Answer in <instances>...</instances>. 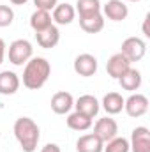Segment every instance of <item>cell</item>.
Returning <instances> with one entry per match:
<instances>
[{
	"label": "cell",
	"instance_id": "cell-2",
	"mask_svg": "<svg viewBox=\"0 0 150 152\" xmlns=\"http://www.w3.org/2000/svg\"><path fill=\"white\" fill-rule=\"evenodd\" d=\"M51 75V64L44 57H32L23 69V85L28 90H39L44 87Z\"/></svg>",
	"mask_w": 150,
	"mask_h": 152
},
{
	"label": "cell",
	"instance_id": "cell-14",
	"mask_svg": "<svg viewBox=\"0 0 150 152\" xmlns=\"http://www.w3.org/2000/svg\"><path fill=\"white\" fill-rule=\"evenodd\" d=\"M21 81L20 76L14 71H2L0 73V94L2 96H12L18 92Z\"/></svg>",
	"mask_w": 150,
	"mask_h": 152
},
{
	"label": "cell",
	"instance_id": "cell-6",
	"mask_svg": "<svg viewBox=\"0 0 150 152\" xmlns=\"http://www.w3.org/2000/svg\"><path fill=\"white\" fill-rule=\"evenodd\" d=\"M94 134H95L103 143L113 140L115 136H118V124H117V120L111 118V117H103V118H99V120L94 124Z\"/></svg>",
	"mask_w": 150,
	"mask_h": 152
},
{
	"label": "cell",
	"instance_id": "cell-27",
	"mask_svg": "<svg viewBox=\"0 0 150 152\" xmlns=\"http://www.w3.org/2000/svg\"><path fill=\"white\" fill-rule=\"evenodd\" d=\"M149 21H150V16L147 14L145 20H143V36L145 37H150V30H149Z\"/></svg>",
	"mask_w": 150,
	"mask_h": 152
},
{
	"label": "cell",
	"instance_id": "cell-30",
	"mask_svg": "<svg viewBox=\"0 0 150 152\" xmlns=\"http://www.w3.org/2000/svg\"><path fill=\"white\" fill-rule=\"evenodd\" d=\"M129 2H140V0H129Z\"/></svg>",
	"mask_w": 150,
	"mask_h": 152
},
{
	"label": "cell",
	"instance_id": "cell-5",
	"mask_svg": "<svg viewBox=\"0 0 150 152\" xmlns=\"http://www.w3.org/2000/svg\"><path fill=\"white\" fill-rule=\"evenodd\" d=\"M124 110L125 113L133 118H138V117H143V115L149 112V97L143 96V94H131L125 101H124Z\"/></svg>",
	"mask_w": 150,
	"mask_h": 152
},
{
	"label": "cell",
	"instance_id": "cell-23",
	"mask_svg": "<svg viewBox=\"0 0 150 152\" xmlns=\"http://www.w3.org/2000/svg\"><path fill=\"white\" fill-rule=\"evenodd\" d=\"M103 152H129V140L124 136H115L113 140L104 143Z\"/></svg>",
	"mask_w": 150,
	"mask_h": 152
},
{
	"label": "cell",
	"instance_id": "cell-3",
	"mask_svg": "<svg viewBox=\"0 0 150 152\" xmlns=\"http://www.w3.org/2000/svg\"><path fill=\"white\" fill-rule=\"evenodd\" d=\"M34 55L32 42L27 39H16L9 44V62L12 66H25Z\"/></svg>",
	"mask_w": 150,
	"mask_h": 152
},
{
	"label": "cell",
	"instance_id": "cell-21",
	"mask_svg": "<svg viewBox=\"0 0 150 152\" xmlns=\"http://www.w3.org/2000/svg\"><path fill=\"white\" fill-rule=\"evenodd\" d=\"M67 126L73 131H87V129L92 127V118L79 113V112H73L67 117Z\"/></svg>",
	"mask_w": 150,
	"mask_h": 152
},
{
	"label": "cell",
	"instance_id": "cell-29",
	"mask_svg": "<svg viewBox=\"0 0 150 152\" xmlns=\"http://www.w3.org/2000/svg\"><path fill=\"white\" fill-rule=\"evenodd\" d=\"M11 4H14V5H25L28 0H9Z\"/></svg>",
	"mask_w": 150,
	"mask_h": 152
},
{
	"label": "cell",
	"instance_id": "cell-20",
	"mask_svg": "<svg viewBox=\"0 0 150 152\" xmlns=\"http://www.w3.org/2000/svg\"><path fill=\"white\" fill-rule=\"evenodd\" d=\"M53 25V18H51V12L48 11H41V9H36L30 16V27L32 30L37 34V32H42L46 30L48 27Z\"/></svg>",
	"mask_w": 150,
	"mask_h": 152
},
{
	"label": "cell",
	"instance_id": "cell-7",
	"mask_svg": "<svg viewBox=\"0 0 150 152\" xmlns=\"http://www.w3.org/2000/svg\"><path fill=\"white\" fill-rule=\"evenodd\" d=\"M101 12L111 21H124L129 16V7L122 0H108L104 5H101Z\"/></svg>",
	"mask_w": 150,
	"mask_h": 152
},
{
	"label": "cell",
	"instance_id": "cell-17",
	"mask_svg": "<svg viewBox=\"0 0 150 152\" xmlns=\"http://www.w3.org/2000/svg\"><path fill=\"white\" fill-rule=\"evenodd\" d=\"M141 81H143V78H141V73L138 71V69H134V67H129L124 75L118 78V83H120V87L124 88V90H129V92H134V90H138L140 87H141Z\"/></svg>",
	"mask_w": 150,
	"mask_h": 152
},
{
	"label": "cell",
	"instance_id": "cell-13",
	"mask_svg": "<svg viewBox=\"0 0 150 152\" xmlns=\"http://www.w3.org/2000/svg\"><path fill=\"white\" fill-rule=\"evenodd\" d=\"M131 67V62L118 51V53H115L110 57V60H108V64H106V71H108V75L115 78V80H118L120 76L124 75L127 69Z\"/></svg>",
	"mask_w": 150,
	"mask_h": 152
},
{
	"label": "cell",
	"instance_id": "cell-11",
	"mask_svg": "<svg viewBox=\"0 0 150 152\" xmlns=\"http://www.w3.org/2000/svg\"><path fill=\"white\" fill-rule=\"evenodd\" d=\"M73 108H74V97H73L71 92L60 90V92L53 94V97H51V110L57 115L69 113Z\"/></svg>",
	"mask_w": 150,
	"mask_h": 152
},
{
	"label": "cell",
	"instance_id": "cell-8",
	"mask_svg": "<svg viewBox=\"0 0 150 152\" xmlns=\"http://www.w3.org/2000/svg\"><path fill=\"white\" fill-rule=\"evenodd\" d=\"M129 151L133 152H150V131L149 127L140 126L133 129L131 142H129Z\"/></svg>",
	"mask_w": 150,
	"mask_h": 152
},
{
	"label": "cell",
	"instance_id": "cell-24",
	"mask_svg": "<svg viewBox=\"0 0 150 152\" xmlns=\"http://www.w3.org/2000/svg\"><path fill=\"white\" fill-rule=\"evenodd\" d=\"M14 21V11L11 5H0V28L12 25Z\"/></svg>",
	"mask_w": 150,
	"mask_h": 152
},
{
	"label": "cell",
	"instance_id": "cell-25",
	"mask_svg": "<svg viewBox=\"0 0 150 152\" xmlns=\"http://www.w3.org/2000/svg\"><path fill=\"white\" fill-rule=\"evenodd\" d=\"M58 4V0H34V5L36 9H41V11H48L51 12L55 9V5Z\"/></svg>",
	"mask_w": 150,
	"mask_h": 152
},
{
	"label": "cell",
	"instance_id": "cell-18",
	"mask_svg": "<svg viewBox=\"0 0 150 152\" xmlns=\"http://www.w3.org/2000/svg\"><path fill=\"white\" fill-rule=\"evenodd\" d=\"M79 27L87 34H97V32H101L104 28V16H103V12L79 18Z\"/></svg>",
	"mask_w": 150,
	"mask_h": 152
},
{
	"label": "cell",
	"instance_id": "cell-9",
	"mask_svg": "<svg viewBox=\"0 0 150 152\" xmlns=\"http://www.w3.org/2000/svg\"><path fill=\"white\" fill-rule=\"evenodd\" d=\"M74 73L83 78H90L97 73V58L90 53H81L74 58Z\"/></svg>",
	"mask_w": 150,
	"mask_h": 152
},
{
	"label": "cell",
	"instance_id": "cell-26",
	"mask_svg": "<svg viewBox=\"0 0 150 152\" xmlns=\"http://www.w3.org/2000/svg\"><path fill=\"white\" fill-rule=\"evenodd\" d=\"M41 152H62V151H60V147H58L57 143H46V145L41 149Z\"/></svg>",
	"mask_w": 150,
	"mask_h": 152
},
{
	"label": "cell",
	"instance_id": "cell-10",
	"mask_svg": "<svg viewBox=\"0 0 150 152\" xmlns=\"http://www.w3.org/2000/svg\"><path fill=\"white\" fill-rule=\"evenodd\" d=\"M74 108H76V112H79V113L94 118L95 115L99 113V110H101V103L97 101L95 96H92V94H83V96H79L74 101Z\"/></svg>",
	"mask_w": 150,
	"mask_h": 152
},
{
	"label": "cell",
	"instance_id": "cell-12",
	"mask_svg": "<svg viewBox=\"0 0 150 152\" xmlns=\"http://www.w3.org/2000/svg\"><path fill=\"white\" fill-rule=\"evenodd\" d=\"M51 18H53V21H55L57 25H69V23H73L74 18H76L74 5H71V4H67V2L57 4L55 9H53V12H51Z\"/></svg>",
	"mask_w": 150,
	"mask_h": 152
},
{
	"label": "cell",
	"instance_id": "cell-15",
	"mask_svg": "<svg viewBox=\"0 0 150 152\" xmlns=\"http://www.w3.org/2000/svg\"><path fill=\"white\" fill-rule=\"evenodd\" d=\"M36 39H37V44L41 48L51 50V48H55V46L58 44V41H60V30H58L57 25H51V27H48L46 30L37 32V34H36Z\"/></svg>",
	"mask_w": 150,
	"mask_h": 152
},
{
	"label": "cell",
	"instance_id": "cell-22",
	"mask_svg": "<svg viewBox=\"0 0 150 152\" xmlns=\"http://www.w3.org/2000/svg\"><path fill=\"white\" fill-rule=\"evenodd\" d=\"M101 0H76V12L79 14V18L83 16H90V14H97L101 12Z\"/></svg>",
	"mask_w": 150,
	"mask_h": 152
},
{
	"label": "cell",
	"instance_id": "cell-4",
	"mask_svg": "<svg viewBox=\"0 0 150 152\" xmlns=\"http://www.w3.org/2000/svg\"><path fill=\"white\" fill-rule=\"evenodd\" d=\"M120 53L133 64V62H140L145 53H147V42L141 37H127L122 42V50Z\"/></svg>",
	"mask_w": 150,
	"mask_h": 152
},
{
	"label": "cell",
	"instance_id": "cell-1",
	"mask_svg": "<svg viewBox=\"0 0 150 152\" xmlns=\"http://www.w3.org/2000/svg\"><path fill=\"white\" fill-rule=\"evenodd\" d=\"M12 133L21 147L23 152H36L37 143L41 140V129L30 117H20L16 118L12 126Z\"/></svg>",
	"mask_w": 150,
	"mask_h": 152
},
{
	"label": "cell",
	"instance_id": "cell-28",
	"mask_svg": "<svg viewBox=\"0 0 150 152\" xmlns=\"http://www.w3.org/2000/svg\"><path fill=\"white\" fill-rule=\"evenodd\" d=\"M5 42H4V39L0 37V66H2V62H4V58H5Z\"/></svg>",
	"mask_w": 150,
	"mask_h": 152
},
{
	"label": "cell",
	"instance_id": "cell-16",
	"mask_svg": "<svg viewBox=\"0 0 150 152\" xmlns=\"http://www.w3.org/2000/svg\"><path fill=\"white\" fill-rule=\"evenodd\" d=\"M103 149H104V143L94 133L83 134L76 142V152H103Z\"/></svg>",
	"mask_w": 150,
	"mask_h": 152
},
{
	"label": "cell",
	"instance_id": "cell-19",
	"mask_svg": "<svg viewBox=\"0 0 150 152\" xmlns=\"http://www.w3.org/2000/svg\"><path fill=\"white\" fill-rule=\"evenodd\" d=\"M124 97H122V94H118V92H108L104 97H103V108H104V112L108 115H117L120 113L122 110H124Z\"/></svg>",
	"mask_w": 150,
	"mask_h": 152
}]
</instances>
